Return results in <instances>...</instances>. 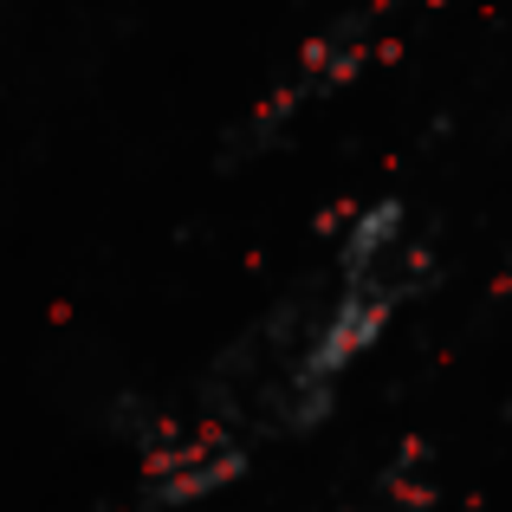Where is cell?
I'll use <instances>...</instances> for the list:
<instances>
[{"label":"cell","instance_id":"6da1fadb","mask_svg":"<svg viewBox=\"0 0 512 512\" xmlns=\"http://www.w3.org/2000/svg\"><path fill=\"white\" fill-rule=\"evenodd\" d=\"M428 279H435V260L422 253L415 273H370V279L338 286L331 312L318 318V331L299 344V357H292L286 383L273 389L279 435H318V428L331 422V409H338V376L370 357L376 338L389 331V318H396V305H409Z\"/></svg>","mask_w":512,"mask_h":512},{"label":"cell","instance_id":"7a4b0ae2","mask_svg":"<svg viewBox=\"0 0 512 512\" xmlns=\"http://www.w3.org/2000/svg\"><path fill=\"white\" fill-rule=\"evenodd\" d=\"M253 467V441L234 435V428H175L163 448L143 454V487L137 500L150 512H182V506H201L214 493H227L240 474Z\"/></svg>","mask_w":512,"mask_h":512},{"label":"cell","instance_id":"3957f363","mask_svg":"<svg viewBox=\"0 0 512 512\" xmlns=\"http://www.w3.org/2000/svg\"><path fill=\"white\" fill-rule=\"evenodd\" d=\"M402 234H409V208H402V195H383V201H370V208H357L350 227H344V240H338V279L350 286V279L383 273V266L402 253Z\"/></svg>","mask_w":512,"mask_h":512}]
</instances>
